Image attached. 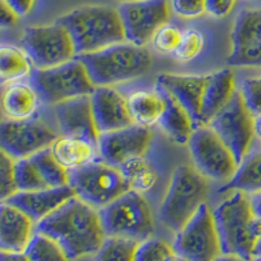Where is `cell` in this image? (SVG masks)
<instances>
[{
	"instance_id": "6da1fadb",
	"label": "cell",
	"mask_w": 261,
	"mask_h": 261,
	"mask_svg": "<svg viewBox=\"0 0 261 261\" xmlns=\"http://www.w3.org/2000/svg\"><path fill=\"white\" fill-rule=\"evenodd\" d=\"M36 232L54 239L71 261L95 255L106 239L98 209L77 196L36 223Z\"/></svg>"
},
{
	"instance_id": "7a4b0ae2",
	"label": "cell",
	"mask_w": 261,
	"mask_h": 261,
	"mask_svg": "<svg viewBox=\"0 0 261 261\" xmlns=\"http://www.w3.org/2000/svg\"><path fill=\"white\" fill-rule=\"evenodd\" d=\"M71 34L77 55L95 53L125 42L119 11L107 6H85L57 20Z\"/></svg>"
},
{
	"instance_id": "3957f363",
	"label": "cell",
	"mask_w": 261,
	"mask_h": 261,
	"mask_svg": "<svg viewBox=\"0 0 261 261\" xmlns=\"http://www.w3.org/2000/svg\"><path fill=\"white\" fill-rule=\"evenodd\" d=\"M95 86H113L143 77L153 64L145 46L122 42L95 53L77 55Z\"/></svg>"
},
{
	"instance_id": "277c9868",
	"label": "cell",
	"mask_w": 261,
	"mask_h": 261,
	"mask_svg": "<svg viewBox=\"0 0 261 261\" xmlns=\"http://www.w3.org/2000/svg\"><path fill=\"white\" fill-rule=\"evenodd\" d=\"M222 255H234L252 261L258 238L255 213L248 193L232 191L213 211Z\"/></svg>"
},
{
	"instance_id": "5b68a950",
	"label": "cell",
	"mask_w": 261,
	"mask_h": 261,
	"mask_svg": "<svg viewBox=\"0 0 261 261\" xmlns=\"http://www.w3.org/2000/svg\"><path fill=\"white\" fill-rule=\"evenodd\" d=\"M208 192V179L195 167L179 166L172 172L161 204L160 221L176 234L204 204Z\"/></svg>"
},
{
	"instance_id": "8992f818",
	"label": "cell",
	"mask_w": 261,
	"mask_h": 261,
	"mask_svg": "<svg viewBox=\"0 0 261 261\" xmlns=\"http://www.w3.org/2000/svg\"><path fill=\"white\" fill-rule=\"evenodd\" d=\"M105 234L140 243L154 231V218L148 201L135 191H128L103 208L98 209Z\"/></svg>"
},
{
	"instance_id": "52a82bcc",
	"label": "cell",
	"mask_w": 261,
	"mask_h": 261,
	"mask_svg": "<svg viewBox=\"0 0 261 261\" xmlns=\"http://www.w3.org/2000/svg\"><path fill=\"white\" fill-rule=\"evenodd\" d=\"M69 186L79 199L95 209L103 208L129 191L120 169L102 160L71 170Z\"/></svg>"
},
{
	"instance_id": "ba28073f",
	"label": "cell",
	"mask_w": 261,
	"mask_h": 261,
	"mask_svg": "<svg viewBox=\"0 0 261 261\" xmlns=\"http://www.w3.org/2000/svg\"><path fill=\"white\" fill-rule=\"evenodd\" d=\"M30 77L42 101L53 106L73 98L92 95L97 88L84 63L77 58L53 68H36Z\"/></svg>"
},
{
	"instance_id": "9c48e42d",
	"label": "cell",
	"mask_w": 261,
	"mask_h": 261,
	"mask_svg": "<svg viewBox=\"0 0 261 261\" xmlns=\"http://www.w3.org/2000/svg\"><path fill=\"white\" fill-rule=\"evenodd\" d=\"M206 125L221 137L241 165L256 137L255 115L244 102L241 90L235 92L230 102Z\"/></svg>"
},
{
	"instance_id": "30bf717a",
	"label": "cell",
	"mask_w": 261,
	"mask_h": 261,
	"mask_svg": "<svg viewBox=\"0 0 261 261\" xmlns=\"http://www.w3.org/2000/svg\"><path fill=\"white\" fill-rule=\"evenodd\" d=\"M188 148L195 169L208 180L228 181L239 167L231 150L209 125L196 128Z\"/></svg>"
},
{
	"instance_id": "8fae6325",
	"label": "cell",
	"mask_w": 261,
	"mask_h": 261,
	"mask_svg": "<svg viewBox=\"0 0 261 261\" xmlns=\"http://www.w3.org/2000/svg\"><path fill=\"white\" fill-rule=\"evenodd\" d=\"M22 46L38 69L58 67L77 57L71 34L58 22L27 28L22 36Z\"/></svg>"
},
{
	"instance_id": "7c38bea8",
	"label": "cell",
	"mask_w": 261,
	"mask_h": 261,
	"mask_svg": "<svg viewBox=\"0 0 261 261\" xmlns=\"http://www.w3.org/2000/svg\"><path fill=\"white\" fill-rule=\"evenodd\" d=\"M172 249L187 261H214L222 255L213 212L205 202L176 232Z\"/></svg>"
},
{
	"instance_id": "4fadbf2b",
	"label": "cell",
	"mask_w": 261,
	"mask_h": 261,
	"mask_svg": "<svg viewBox=\"0 0 261 261\" xmlns=\"http://www.w3.org/2000/svg\"><path fill=\"white\" fill-rule=\"evenodd\" d=\"M119 15L124 28L125 41L137 46H145L160 28L169 22L170 0H134L123 2Z\"/></svg>"
},
{
	"instance_id": "5bb4252c",
	"label": "cell",
	"mask_w": 261,
	"mask_h": 261,
	"mask_svg": "<svg viewBox=\"0 0 261 261\" xmlns=\"http://www.w3.org/2000/svg\"><path fill=\"white\" fill-rule=\"evenodd\" d=\"M58 139V134L50 125L38 120H4L0 125L2 150L15 160L36 154L48 148Z\"/></svg>"
},
{
	"instance_id": "9a60e30c",
	"label": "cell",
	"mask_w": 261,
	"mask_h": 261,
	"mask_svg": "<svg viewBox=\"0 0 261 261\" xmlns=\"http://www.w3.org/2000/svg\"><path fill=\"white\" fill-rule=\"evenodd\" d=\"M231 67L261 68V9H243L231 29Z\"/></svg>"
},
{
	"instance_id": "2e32d148",
	"label": "cell",
	"mask_w": 261,
	"mask_h": 261,
	"mask_svg": "<svg viewBox=\"0 0 261 261\" xmlns=\"http://www.w3.org/2000/svg\"><path fill=\"white\" fill-rule=\"evenodd\" d=\"M150 141V128L135 123L129 127L99 135L98 151L102 161L120 167L132 158L144 157Z\"/></svg>"
},
{
	"instance_id": "e0dca14e",
	"label": "cell",
	"mask_w": 261,
	"mask_h": 261,
	"mask_svg": "<svg viewBox=\"0 0 261 261\" xmlns=\"http://www.w3.org/2000/svg\"><path fill=\"white\" fill-rule=\"evenodd\" d=\"M90 99L95 127L99 135L135 124L128 99L113 86H97Z\"/></svg>"
},
{
	"instance_id": "ac0fdd59",
	"label": "cell",
	"mask_w": 261,
	"mask_h": 261,
	"mask_svg": "<svg viewBox=\"0 0 261 261\" xmlns=\"http://www.w3.org/2000/svg\"><path fill=\"white\" fill-rule=\"evenodd\" d=\"M54 114L62 135L88 137L98 144L99 134L94 123L90 95L60 102L54 106Z\"/></svg>"
},
{
	"instance_id": "d6986e66",
	"label": "cell",
	"mask_w": 261,
	"mask_h": 261,
	"mask_svg": "<svg viewBox=\"0 0 261 261\" xmlns=\"http://www.w3.org/2000/svg\"><path fill=\"white\" fill-rule=\"evenodd\" d=\"M36 234V222L16 205L2 201L0 248L6 252H25Z\"/></svg>"
},
{
	"instance_id": "ffe728a7",
	"label": "cell",
	"mask_w": 261,
	"mask_h": 261,
	"mask_svg": "<svg viewBox=\"0 0 261 261\" xmlns=\"http://www.w3.org/2000/svg\"><path fill=\"white\" fill-rule=\"evenodd\" d=\"M206 76L163 73L158 76L157 85L170 93L190 113L195 127H201V105Z\"/></svg>"
},
{
	"instance_id": "44dd1931",
	"label": "cell",
	"mask_w": 261,
	"mask_h": 261,
	"mask_svg": "<svg viewBox=\"0 0 261 261\" xmlns=\"http://www.w3.org/2000/svg\"><path fill=\"white\" fill-rule=\"evenodd\" d=\"M74 196L76 193L73 188L68 184L63 187L45 188V190L29 191V192L18 191L6 201L16 205L17 208L25 212L34 222L38 223Z\"/></svg>"
},
{
	"instance_id": "7402d4cb",
	"label": "cell",
	"mask_w": 261,
	"mask_h": 261,
	"mask_svg": "<svg viewBox=\"0 0 261 261\" xmlns=\"http://www.w3.org/2000/svg\"><path fill=\"white\" fill-rule=\"evenodd\" d=\"M235 92V74L232 69L225 68L208 74L202 95L201 124H208L214 115L230 102Z\"/></svg>"
},
{
	"instance_id": "603a6c76",
	"label": "cell",
	"mask_w": 261,
	"mask_h": 261,
	"mask_svg": "<svg viewBox=\"0 0 261 261\" xmlns=\"http://www.w3.org/2000/svg\"><path fill=\"white\" fill-rule=\"evenodd\" d=\"M38 92L34 85L27 83H11L2 94V109L8 120H29L39 109Z\"/></svg>"
},
{
	"instance_id": "cb8c5ba5",
	"label": "cell",
	"mask_w": 261,
	"mask_h": 261,
	"mask_svg": "<svg viewBox=\"0 0 261 261\" xmlns=\"http://www.w3.org/2000/svg\"><path fill=\"white\" fill-rule=\"evenodd\" d=\"M50 148L57 160L68 171L93 162L99 154L97 143L88 137L74 135L58 136Z\"/></svg>"
},
{
	"instance_id": "d4e9b609",
	"label": "cell",
	"mask_w": 261,
	"mask_h": 261,
	"mask_svg": "<svg viewBox=\"0 0 261 261\" xmlns=\"http://www.w3.org/2000/svg\"><path fill=\"white\" fill-rule=\"evenodd\" d=\"M155 88L162 93L163 98L166 101V109L160 120V125L175 143L180 144V145L188 144L191 136L196 129L190 113L167 90L161 88L160 85H157Z\"/></svg>"
},
{
	"instance_id": "484cf974",
	"label": "cell",
	"mask_w": 261,
	"mask_h": 261,
	"mask_svg": "<svg viewBox=\"0 0 261 261\" xmlns=\"http://www.w3.org/2000/svg\"><path fill=\"white\" fill-rule=\"evenodd\" d=\"M127 99L134 122L145 127L160 123L166 109V101L157 88L154 90H137Z\"/></svg>"
},
{
	"instance_id": "4316f807",
	"label": "cell",
	"mask_w": 261,
	"mask_h": 261,
	"mask_svg": "<svg viewBox=\"0 0 261 261\" xmlns=\"http://www.w3.org/2000/svg\"><path fill=\"white\" fill-rule=\"evenodd\" d=\"M36 67L29 54L13 45H3L0 48V76L3 83L17 81L32 76Z\"/></svg>"
},
{
	"instance_id": "83f0119b",
	"label": "cell",
	"mask_w": 261,
	"mask_h": 261,
	"mask_svg": "<svg viewBox=\"0 0 261 261\" xmlns=\"http://www.w3.org/2000/svg\"><path fill=\"white\" fill-rule=\"evenodd\" d=\"M223 191H242L248 195L261 192V151L247 155L232 179L221 188Z\"/></svg>"
},
{
	"instance_id": "f1b7e54d",
	"label": "cell",
	"mask_w": 261,
	"mask_h": 261,
	"mask_svg": "<svg viewBox=\"0 0 261 261\" xmlns=\"http://www.w3.org/2000/svg\"><path fill=\"white\" fill-rule=\"evenodd\" d=\"M119 169L129 186V190L141 195L150 192L158 181L157 171L144 157L132 158L123 163Z\"/></svg>"
},
{
	"instance_id": "f546056e",
	"label": "cell",
	"mask_w": 261,
	"mask_h": 261,
	"mask_svg": "<svg viewBox=\"0 0 261 261\" xmlns=\"http://www.w3.org/2000/svg\"><path fill=\"white\" fill-rule=\"evenodd\" d=\"M29 158L48 188L68 186L69 171L57 160L50 146L42 149Z\"/></svg>"
},
{
	"instance_id": "4dcf8cb0",
	"label": "cell",
	"mask_w": 261,
	"mask_h": 261,
	"mask_svg": "<svg viewBox=\"0 0 261 261\" xmlns=\"http://www.w3.org/2000/svg\"><path fill=\"white\" fill-rule=\"evenodd\" d=\"M25 255L29 261H71L57 242L41 232L34 234Z\"/></svg>"
},
{
	"instance_id": "1f68e13d",
	"label": "cell",
	"mask_w": 261,
	"mask_h": 261,
	"mask_svg": "<svg viewBox=\"0 0 261 261\" xmlns=\"http://www.w3.org/2000/svg\"><path fill=\"white\" fill-rule=\"evenodd\" d=\"M137 242L107 237L94 255V261H134Z\"/></svg>"
},
{
	"instance_id": "d6a6232c",
	"label": "cell",
	"mask_w": 261,
	"mask_h": 261,
	"mask_svg": "<svg viewBox=\"0 0 261 261\" xmlns=\"http://www.w3.org/2000/svg\"><path fill=\"white\" fill-rule=\"evenodd\" d=\"M15 176L17 190L21 192L48 188L29 157L15 161Z\"/></svg>"
},
{
	"instance_id": "836d02e7",
	"label": "cell",
	"mask_w": 261,
	"mask_h": 261,
	"mask_svg": "<svg viewBox=\"0 0 261 261\" xmlns=\"http://www.w3.org/2000/svg\"><path fill=\"white\" fill-rule=\"evenodd\" d=\"M205 48V36L200 30L190 29L183 33L180 45L174 54V58L179 62H192L199 58Z\"/></svg>"
},
{
	"instance_id": "e575fe53",
	"label": "cell",
	"mask_w": 261,
	"mask_h": 261,
	"mask_svg": "<svg viewBox=\"0 0 261 261\" xmlns=\"http://www.w3.org/2000/svg\"><path fill=\"white\" fill-rule=\"evenodd\" d=\"M172 253L174 249L166 242L149 238L146 241L137 243L134 261H166Z\"/></svg>"
},
{
	"instance_id": "d590c367",
	"label": "cell",
	"mask_w": 261,
	"mask_h": 261,
	"mask_svg": "<svg viewBox=\"0 0 261 261\" xmlns=\"http://www.w3.org/2000/svg\"><path fill=\"white\" fill-rule=\"evenodd\" d=\"M181 38H183V33L179 30V28L167 22L158 29L151 39V43L160 54L174 55L180 45Z\"/></svg>"
},
{
	"instance_id": "8d00e7d4",
	"label": "cell",
	"mask_w": 261,
	"mask_h": 261,
	"mask_svg": "<svg viewBox=\"0 0 261 261\" xmlns=\"http://www.w3.org/2000/svg\"><path fill=\"white\" fill-rule=\"evenodd\" d=\"M15 158L2 150L0 153V199L8 200L18 192L15 176Z\"/></svg>"
},
{
	"instance_id": "74e56055",
	"label": "cell",
	"mask_w": 261,
	"mask_h": 261,
	"mask_svg": "<svg viewBox=\"0 0 261 261\" xmlns=\"http://www.w3.org/2000/svg\"><path fill=\"white\" fill-rule=\"evenodd\" d=\"M241 93L251 113L255 116L261 115V76L246 79L242 83Z\"/></svg>"
},
{
	"instance_id": "f35d334b",
	"label": "cell",
	"mask_w": 261,
	"mask_h": 261,
	"mask_svg": "<svg viewBox=\"0 0 261 261\" xmlns=\"http://www.w3.org/2000/svg\"><path fill=\"white\" fill-rule=\"evenodd\" d=\"M174 13L183 18H196L206 13V0H170Z\"/></svg>"
},
{
	"instance_id": "ab89813d",
	"label": "cell",
	"mask_w": 261,
	"mask_h": 261,
	"mask_svg": "<svg viewBox=\"0 0 261 261\" xmlns=\"http://www.w3.org/2000/svg\"><path fill=\"white\" fill-rule=\"evenodd\" d=\"M238 0H206V13L222 18L231 13Z\"/></svg>"
},
{
	"instance_id": "60d3db41",
	"label": "cell",
	"mask_w": 261,
	"mask_h": 261,
	"mask_svg": "<svg viewBox=\"0 0 261 261\" xmlns=\"http://www.w3.org/2000/svg\"><path fill=\"white\" fill-rule=\"evenodd\" d=\"M4 2L15 11L18 17L29 15L36 4V0H4Z\"/></svg>"
},
{
	"instance_id": "b9f144b4",
	"label": "cell",
	"mask_w": 261,
	"mask_h": 261,
	"mask_svg": "<svg viewBox=\"0 0 261 261\" xmlns=\"http://www.w3.org/2000/svg\"><path fill=\"white\" fill-rule=\"evenodd\" d=\"M0 18H2V25L3 27H13L17 22L18 18L15 11L4 0H2V16H0Z\"/></svg>"
},
{
	"instance_id": "7bdbcfd3",
	"label": "cell",
	"mask_w": 261,
	"mask_h": 261,
	"mask_svg": "<svg viewBox=\"0 0 261 261\" xmlns=\"http://www.w3.org/2000/svg\"><path fill=\"white\" fill-rule=\"evenodd\" d=\"M0 261H29L25 252H6L2 251Z\"/></svg>"
},
{
	"instance_id": "ee69618b",
	"label": "cell",
	"mask_w": 261,
	"mask_h": 261,
	"mask_svg": "<svg viewBox=\"0 0 261 261\" xmlns=\"http://www.w3.org/2000/svg\"><path fill=\"white\" fill-rule=\"evenodd\" d=\"M251 197V205H252V211L257 218H261V192L252 193L249 195Z\"/></svg>"
},
{
	"instance_id": "f6af8a7d",
	"label": "cell",
	"mask_w": 261,
	"mask_h": 261,
	"mask_svg": "<svg viewBox=\"0 0 261 261\" xmlns=\"http://www.w3.org/2000/svg\"><path fill=\"white\" fill-rule=\"evenodd\" d=\"M214 261H248V260L239 257V256H234V255H221L220 257L216 258Z\"/></svg>"
},
{
	"instance_id": "bcb514c9",
	"label": "cell",
	"mask_w": 261,
	"mask_h": 261,
	"mask_svg": "<svg viewBox=\"0 0 261 261\" xmlns=\"http://www.w3.org/2000/svg\"><path fill=\"white\" fill-rule=\"evenodd\" d=\"M255 134L258 140H261V115L255 116Z\"/></svg>"
},
{
	"instance_id": "7dc6e473",
	"label": "cell",
	"mask_w": 261,
	"mask_h": 261,
	"mask_svg": "<svg viewBox=\"0 0 261 261\" xmlns=\"http://www.w3.org/2000/svg\"><path fill=\"white\" fill-rule=\"evenodd\" d=\"M166 261H187V260L181 257V256H179L178 253L174 252V253H172V255L169 256V258H167Z\"/></svg>"
},
{
	"instance_id": "c3c4849f",
	"label": "cell",
	"mask_w": 261,
	"mask_h": 261,
	"mask_svg": "<svg viewBox=\"0 0 261 261\" xmlns=\"http://www.w3.org/2000/svg\"><path fill=\"white\" fill-rule=\"evenodd\" d=\"M256 255H261V241L258 242L257 246H256V249H255V256H256ZM255 256H253V257H255Z\"/></svg>"
},
{
	"instance_id": "681fc988",
	"label": "cell",
	"mask_w": 261,
	"mask_h": 261,
	"mask_svg": "<svg viewBox=\"0 0 261 261\" xmlns=\"http://www.w3.org/2000/svg\"><path fill=\"white\" fill-rule=\"evenodd\" d=\"M252 261H261V255H256L255 257L252 258Z\"/></svg>"
},
{
	"instance_id": "f907efd6",
	"label": "cell",
	"mask_w": 261,
	"mask_h": 261,
	"mask_svg": "<svg viewBox=\"0 0 261 261\" xmlns=\"http://www.w3.org/2000/svg\"><path fill=\"white\" fill-rule=\"evenodd\" d=\"M120 2H134V0H120Z\"/></svg>"
}]
</instances>
